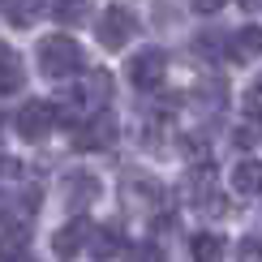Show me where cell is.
Here are the masks:
<instances>
[{"instance_id": "6da1fadb", "label": "cell", "mask_w": 262, "mask_h": 262, "mask_svg": "<svg viewBox=\"0 0 262 262\" xmlns=\"http://www.w3.org/2000/svg\"><path fill=\"white\" fill-rule=\"evenodd\" d=\"M39 69L48 73V78H78V73L86 69V56H82V43L69 39V35H48L39 43Z\"/></svg>"}, {"instance_id": "7a4b0ae2", "label": "cell", "mask_w": 262, "mask_h": 262, "mask_svg": "<svg viewBox=\"0 0 262 262\" xmlns=\"http://www.w3.org/2000/svg\"><path fill=\"white\" fill-rule=\"evenodd\" d=\"M13 129H17V138H26V142H43L56 129V107H52V99H26L13 112Z\"/></svg>"}, {"instance_id": "3957f363", "label": "cell", "mask_w": 262, "mask_h": 262, "mask_svg": "<svg viewBox=\"0 0 262 262\" xmlns=\"http://www.w3.org/2000/svg\"><path fill=\"white\" fill-rule=\"evenodd\" d=\"M99 43L107 52H121L129 39L138 35V17H134V9H125V5H107L103 13H99Z\"/></svg>"}, {"instance_id": "277c9868", "label": "cell", "mask_w": 262, "mask_h": 262, "mask_svg": "<svg viewBox=\"0 0 262 262\" xmlns=\"http://www.w3.org/2000/svg\"><path fill=\"white\" fill-rule=\"evenodd\" d=\"M168 78V52L163 48H142L134 60H129V82L138 91H159V82Z\"/></svg>"}, {"instance_id": "5b68a950", "label": "cell", "mask_w": 262, "mask_h": 262, "mask_svg": "<svg viewBox=\"0 0 262 262\" xmlns=\"http://www.w3.org/2000/svg\"><path fill=\"white\" fill-rule=\"evenodd\" d=\"M116 142V116L112 112H95L86 116L78 125V134H73V146L78 150H107Z\"/></svg>"}, {"instance_id": "8992f818", "label": "cell", "mask_w": 262, "mask_h": 262, "mask_svg": "<svg viewBox=\"0 0 262 262\" xmlns=\"http://www.w3.org/2000/svg\"><path fill=\"white\" fill-rule=\"evenodd\" d=\"M91 220H86V215H73L69 224L64 228H56V236H52V249H56V258H78V249H86V236H91Z\"/></svg>"}, {"instance_id": "52a82bcc", "label": "cell", "mask_w": 262, "mask_h": 262, "mask_svg": "<svg viewBox=\"0 0 262 262\" xmlns=\"http://www.w3.org/2000/svg\"><path fill=\"white\" fill-rule=\"evenodd\" d=\"M99 193H103V185H99V177H91V172H73V177H64V202H69L78 215L91 202H99Z\"/></svg>"}, {"instance_id": "ba28073f", "label": "cell", "mask_w": 262, "mask_h": 262, "mask_svg": "<svg viewBox=\"0 0 262 262\" xmlns=\"http://www.w3.org/2000/svg\"><path fill=\"white\" fill-rule=\"evenodd\" d=\"M21 82H26V69H21V56L9 43H0V95H13L21 91Z\"/></svg>"}, {"instance_id": "9c48e42d", "label": "cell", "mask_w": 262, "mask_h": 262, "mask_svg": "<svg viewBox=\"0 0 262 262\" xmlns=\"http://www.w3.org/2000/svg\"><path fill=\"white\" fill-rule=\"evenodd\" d=\"M86 245H91V254H95V258H112V254H121V249H125V241H121V228H116V224L91 228Z\"/></svg>"}, {"instance_id": "30bf717a", "label": "cell", "mask_w": 262, "mask_h": 262, "mask_svg": "<svg viewBox=\"0 0 262 262\" xmlns=\"http://www.w3.org/2000/svg\"><path fill=\"white\" fill-rule=\"evenodd\" d=\"M125 198H134L142 206H155V202H163V185L142 177V172H134V177H125Z\"/></svg>"}, {"instance_id": "8fae6325", "label": "cell", "mask_w": 262, "mask_h": 262, "mask_svg": "<svg viewBox=\"0 0 262 262\" xmlns=\"http://www.w3.org/2000/svg\"><path fill=\"white\" fill-rule=\"evenodd\" d=\"M26 258H30L26 228H5L0 232V262H26Z\"/></svg>"}, {"instance_id": "7c38bea8", "label": "cell", "mask_w": 262, "mask_h": 262, "mask_svg": "<svg viewBox=\"0 0 262 262\" xmlns=\"http://www.w3.org/2000/svg\"><path fill=\"white\" fill-rule=\"evenodd\" d=\"M189 254H193V262H224V236L220 232L189 236Z\"/></svg>"}, {"instance_id": "4fadbf2b", "label": "cell", "mask_w": 262, "mask_h": 262, "mask_svg": "<svg viewBox=\"0 0 262 262\" xmlns=\"http://www.w3.org/2000/svg\"><path fill=\"white\" fill-rule=\"evenodd\" d=\"M258 181H262V172H258L254 159H241V163L232 168V189L241 193V198H254V193H258Z\"/></svg>"}, {"instance_id": "5bb4252c", "label": "cell", "mask_w": 262, "mask_h": 262, "mask_svg": "<svg viewBox=\"0 0 262 262\" xmlns=\"http://www.w3.org/2000/svg\"><path fill=\"white\" fill-rule=\"evenodd\" d=\"M228 52H232V56H241V60H254L258 56V26H245L241 30V43H228Z\"/></svg>"}, {"instance_id": "9a60e30c", "label": "cell", "mask_w": 262, "mask_h": 262, "mask_svg": "<svg viewBox=\"0 0 262 262\" xmlns=\"http://www.w3.org/2000/svg\"><path fill=\"white\" fill-rule=\"evenodd\" d=\"M193 52H202L206 60H224L228 56V43L220 35H198V39H193Z\"/></svg>"}, {"instance_id": "2e32d148", "label": "cell", "mask_w": 262, "mask_h": 262, "mask_svg": "<svg viewBox=\"0 0 262 262\" xmlns=\"http://www.w3.org/2000/svg\"><path fill=\"white\" fill-rule=\"evenodd\" d=\"M125 262H163V249L155 241H138L134 249H125Z\"/></svg>"}, {"instance_id": "e0dca14e", "label": "cell", "mask_w": 262, "mask_h": 262, "mask_svg": "<svg viewBox=\"0 0 262 262\" xmlns=\"http://www.w3.org/2000/svg\"><path fill=\"white\" fill-rule=\"evenodd\" d=\"M39 13H43L39 5H5V17H9V21H17V26H30Z\"/></svg>"}, {"instance_id": "ac0fdd59", "label": "cell", "mask_w": 262, "mask_h": 262, "mask_svg": "<svg viewBox=\"0 0 262 262\" xmlns=\"http://www.w3.org/2000/svg\"><path fill=\"white\" fill-rule=\"evenodd\" d=\"M232 142H236L241 150H258V129H254V125H241V129L232 134Z\"/></svg>"}, {"instance_id": "d6986e66", "label": "cell", "mask_w": 262, "mask_h": 262, "mask_svg": "<svg viewBox=\"0 0 262 262\" xmlns=\"http://www.w3.org/2000/svg\"><path fill=\"white\" fill-rule=\"evenodd\" d=\"M241 103H245V116H258V112H262V86H249Z\"/></svg>"}, {"instance_id": "ffe728a7", "label": "cell", "mask_w": 262, "mask_h": 262, "mask_svg": "<svg viewBox=\"0 0 262 262\" xmlns=\"http://www.w3.org/2000/svg\"><path fill=\"white\" fill-rule=\"evenodd\" d=\"M21 172V163L13 159V155H0V181H9V177H17Z\"/></svg>"}, {"instance_id": "44dd1931", "label": "cell", "mask_w": 262, "mask_h": 262, "mask_svg": "<svg viewBox=\"0 0 262 262\" xmlns=\"http://www.w3.org/2000/svg\"><path fill=\"white\" fill-rule=\"evenodd\" d=\"M241 262H258V236H245L241 241Z\"/></svg>"}, {"instance_id": "7402d4cb", "label": "cell", "mask_w": 262, "mask_h": 262, "mask_svg": "<svg viewBox=\"0 0 262 262\" xmlns=\"http://www.w3.org/2000/svg\"><path fill=\"white\" fill-rule=\"evenodd\" d=\"M60 21H69V17H82V5H69V9H52Z\"/></svg>"}]
</instances>
